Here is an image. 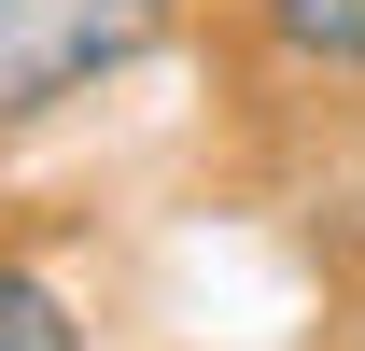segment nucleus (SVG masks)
Wrapping results in <instances>:
<instances>
[{
	"label": "nucleus",
	"instance_id": "nucleus-1",
	"mask_svg": "<svg viewBox=\"0 0 365 351\" xmlns=\"http://www.w3.org/2000/svg\"><path fill=\"white\" fill-rule=\"evenodd\" d=\"M169 29H182V0H0V141L127 85Z\"/></svg>",
	"mask_w": 365,
	"mask_h": 351
},
{
	"label": "nucleus",
	"instance_id": "nucleus-2",
	"mask_svg": "<svg viewBox=\"0 0 365 351\" xmlns=\"http://www.w3.org/2000/svg\"><path fill=\"white\" fill-rule=\"evenodd\" d=\"M253 43H267L281 71L365 85V0H253Z\"/></svg>",
	"mask_w": 365,
	"mask_h": 351
},
{
	"label": "nucleus",
	"instance_id": "nucleus-3",
	"mask_svg": "<svg viewBox=\"0 0 365 351\" xmlns=\"http://www.w3.org/2000/svg\"><path fill=\"white\" fill-rule=\"evenodd\" d=\"M0 351H85L71 295H56L43 267H14V253H0Z\"/></svg>",
	"mask_w": 365,
	"mask_h": 351
}]
</instances>
